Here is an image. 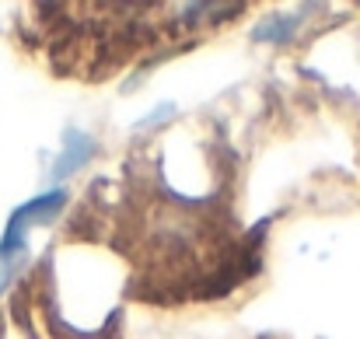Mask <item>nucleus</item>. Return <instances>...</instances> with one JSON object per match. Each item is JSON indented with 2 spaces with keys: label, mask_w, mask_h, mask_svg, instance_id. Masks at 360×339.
<instances>
[{
  "label": "nucleus",
  "mask_w": 360,
  "mask_h": 339,
  "mask_svg": "<svg viewBox=\"0 0 360 339\" xmlns=\"http://www.w3.org/2000/svg\"><path fill=\"white\" fill-rule=\"evenodd\" d=\"M294 28H297L294 18H269L262 28H255V42H287Z\"/></svg>",
  "instance_id": "7ed1b4c3"
},
{
  "label": "nucleus",
  "mask_w": 360,
  "mask_h": 339,
  "mask_svg": "<svg viewBox=\"0 0 360 339\" xmlns=\"http://www.w3.org/2000/svg\"><path fill=\"white\" fill-rule=\"evenodd\" d=\"M91 154H95V140H91L88 133H81V129H70V133L63 136V154H60V161L53 165V179L74 175Z\"/></svg>",
  "instance_id": "f03ea898"
},
{
  "label": "nucleus",
  "mask_w": 360,
  "mask_h": 339,
  "mask_svg": "<svg viewBox=\"0 0 360 339\" xmlns=\"http://www.w3.org/2000/svg\"><path fill=\"white\" fill-rule=\"evenodd\" d=\"M67 203V193L63 189H53V193H42L35 196L32 203L18 207L7 221V231H4V241H0V259H18V252L25 248V234L32 231L35 224H46L53 221Z\"/></svg>",
  "instance_id": "f257e3e1"
}]
</instances>
